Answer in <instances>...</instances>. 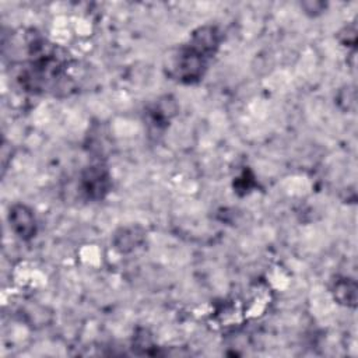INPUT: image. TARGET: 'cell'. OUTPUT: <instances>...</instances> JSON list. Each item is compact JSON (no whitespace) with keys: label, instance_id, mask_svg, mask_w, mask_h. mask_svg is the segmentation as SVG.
<instances>
[{"label":"cell","instance_id":"cell-6","mask_svg":"<svg viewBox=\"0 0 358 358\" xmlns=\"http://www.w3.org/2000/svg\"><path fill=\"white\" fill-rule=\"evenodd\" d=\"M334 298L347 306H355L357 302V284L354 280L343 278L337 280L333 288Z\"/></svg>","mask_w":358,"mask_h":358},{"label":"cell","instance_id":"cell-4","mask_svg":"<svg viewBox=\"0 0 358 358\" xmlns=\"http://www.w3.org/2000/svg\"><path fill=\"white\" fill-rule=\"evenodd\" d=\"M218 43V32L214 27H200L193 32L189 46L203 57H207L215 52Z\"/></svg>","mask_w":358,"mask_h":358},{"label":"cell","instance_id":"cell-1","mask_svg":"<svg viewBox=\"0 0 358 358\" xmlns=\"http://www.w3.org/2000/svg\"><path fill=\"white\" fill-rule=\"evenodd\" d=\"M10 225L13 231L21 239H31L36 234V221L32 210L25 204H14L8 214Z\"/></svg>","mask_w":358,"mask_h":358},{"label":"cell","instance_id":"cell-3","mask_svg":"<svg viewBox=\"0 0 358 358\" xmlns=\"http://www.w3.org/2000/svg\"><path fill=\"white\" fill-rule=\"evenodd\" d=\"M83 189L91 199H102L109 189V176L102 166H91L83 175Z\"/></svg>","mask_w":358,"mask_h":358},{"label":"cell","instance_id":"cell-2","mask_svg":"<svg viewBox=\"0 0 358 358\" xmlns=\"http://www.w3.org/2000/svg\"><path fill=\"white\" fill-rule=\"evenodd\" d=\"M203 67H204V57L197 52H194L190 46H187L179 53L175 71L180 80L190 83L193 80H197L201 76Z\"/></svg>","mask_w":358,"mask_h":358},{"label":"cell","instance_id":"cell-5","mask_svg":"<svg viewBox=\"0 0 358 358\" xmlns=\"http://www.w3.org/2000/svg\"><path fill=\"white\" fill-rule=\"evenodd\" d=\"M145 238V232L140 227H127L122 228L115 234V246L120 252H130L138 248Z\"/></svg>","mask_w":358,"mask_h":358},{"label":"cell","instance_id":"cell-7","mask_svg":"<svg viewBox=\"0 0 358 358\" xmlns=\"http://www.w3.org/2000/svg\"><path fill=\"white\" fill-rule=\"evenodd\" d=\"M301 6L303 7L305 13H309V14H312V15H316V14L322 13V11H323V7H324V4L320 3V1H313V3H312V1H305V3H302Z\"/></svg>","mask_w":358,"mask_h":358}]
</instances>
